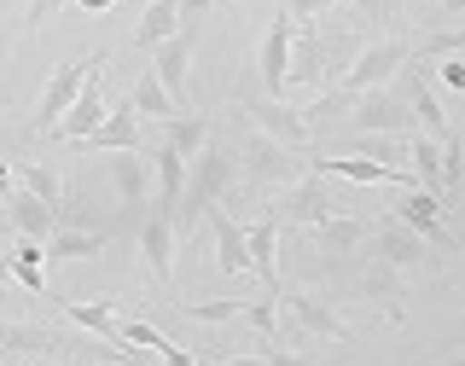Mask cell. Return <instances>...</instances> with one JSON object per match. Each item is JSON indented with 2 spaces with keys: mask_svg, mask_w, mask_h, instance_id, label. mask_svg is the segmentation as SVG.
<instances>
[{
  "mask_svg": "<svg viewBox=\"0 0 465 366\" xmlns=\"http://www.w3.org/2000/svg\"><path fill=\"white\" fill-rule=\"evenodd\" d=\"M105 64V53H87V58H70V64H58L47 87H41V105H35V134H53L58 123L70 116V105H76V94H82V82L94 76V70Z\"/></svg>",
  "mask_w": 465,
  "mask_h": 366,
  "instance_id": "7a4b0ae2",
  "label": "cell"
},
{
  "mask_svg": "<svg viewBox=\"0 0 465 366\" xmlns=\"http://www.w3.org/2000/svg\"><path fill=\"white\" fill-rule=\"evenodd\" d=\"M111 181H116V193H123V203H140L152 198V157H140V152H111Z\"/></svg>",
  "mask_w": 465,
  "mask_h": 366,
  "instance_id": "cb8c5ba5",
  "label": "cell"
},
{
  "mask_svg": "<svg viewBox=\"0 0 465 366\" xmlns=\"http://www.w3.org/2000/svg\"><path fill=\"white\" fill-rule=\"evenodd\" d=\"M41 262H47V244H35V239H18L6 251V268H12V280L18 285H29L35 297H53L47 291V280H41Z\"/></svg>",
  "mask_w": 465,
  "mask_h": 366,
  "instance_id": "f1b7e54d",
  "label": "cell"
},
{
  "mask_svg": "<svg viewBox=\"0 0 465 366\" xmlns=\"http://www.w3.org/2000/svg\"><path fill=\"white\" fill-rule=\"evenodd\" d=\"M105 116H111V99H105V87H99V70H94V76L82 82V94H76V105H70V116L53 128V140H76V145H82L99 123H105Z\"/></svg>",
  "mask_w": 465,
  "mask_h": 366,
  "instance_id": "9a60e30c",
  "label": "cell"
},
{
  "mask_svg": "<svg viewBox=\"0 0 465 366\" xmlns=\"http://www.w3.org/2000/svg\"><path fill=\"white\" fill-rule=\"evenodd\" d=\"M18 186H24V193H35L53 215H64V181H58V169L29 163V157H24V163H18Z\"/></svg>",
  "mask_w": 465,
  "mask_h": 366,
  "instance_id": "4dcf8cb0",
  "label": "cell"
},
{
  "mask_svg": "<svg viewBox=\"0 0 465 366\" xmlns=\"http://www.w3.org/2000/svg\"><path fill=\"white\" fill-rule=\"evenodd\" d=\"M58 6H64V0H29V29H35V24H47Z\"/></svg>",
  "mask_w": 465,
  "mask_h": 366,
  "instance_id": "60d3db41",
  "label": "cell"
},
{
  "mask_svg": "<svg viewBox=\"0 0 465 366\" xmlns=\"http://www.w3.org/2000/svg\"><path fill=\"white\" fill-rule=\"evenodd\" d=\"M448 53H465V29H448V35H430L419 58H448Z\"/></svg>",
  "mask_w": 465,
  "mask_h": 366,
  "instance_id": "74e56055",
  "label": "cell"
},
{
  "mask_svg": "<svg viewBox=\"0 0 465 366\" xmlns=\"http://www.w3.org/2000/svg\"><path fill=\"white\" fill-rule=\"evenodd\" d=\"M0 256H6V251H0Z\"/></svg>",
  "mask_w": 465,
  "mask_h": 366,
  "instance_id": "c3c4849f",
  "label": "cell"
},
{
  "mask_svg": "<svg viewBox=\"0 0 465 366\" xmlns=\"http://www.w3.org/2000/svg\"><path fill=\"white\" fill-rule=\"evenodd\" d=\"M232 174H239V152H222V145H203V152L186 163V198L181 210H174V232H186L198 222V215L215 210V198L232 186Z\"/></svg>",
  "mask_w": 465,
  "mask_h": 366,
  "instance_id": "6da1fadb",
  "label": "cell"
},
{
  "mask_svg": "<svg viewBox=\"0 0 465 366\" xmlns=\"http://www.w3.org/2000/svg\"><path fill=\"white\" fill-rule=\"evenodd\" d=\"M99 251H105V232H94V227H58L47 239V262H87Z\"/></svg>",
  "mask_w": 465,
  "mask_h": 366,
  "instance_id": "83f0119b",
  "label": "cell"
},
{
  "mask_svg": "<svg viewBox=\"0 0 465 366\" xmlns=\"http://www.w3.org/2000/svg\"><path fill=\"white\" fill-rule=\"evenodd\" d=\"M331 6H338V0H285V12H291L297 24H314L320 12H331Z\"/></svg>",
  "mask_w": 465,
  "mask_h": 366,
  "instance_id": "f35d334b",
  "label": "cell"
},
{
  "mask_svg": "<svg viewBox=\"0 0 465 366\" xmlns=\"http://www.w3.org/2000/svg\"><path fill=\"white\" fill-rule=\"evenodd\" d=\"M291 41H297V18L280 12L268 24V41H262V82H268V99H285L291 87Z\"/></svg>",
  "mask_w": 465,
  "mask_h": 366,
  "instance_id": "7c38bea8",
  "label": "cell"
},
{
  "mask_svg": "<svg viewBox=\"0 0 465 366\" xmlns=\"http://www.w3.org/2000/svg\"><path fill=\"white\" fill-rule=\"evenodd\" d=\"M6 222H12V232H18V239H35V244H47L53 232H58V215H53L35 193H24V186L6 198Z\"/></svg>",
  "mask_w": 465,
  "mask_h": 366,
  "instance_id": "44dd1931",
  "label": "cell"
},
{
  "mask_svg": "<svg viewBox=\"0 0 465 366\" xmlns=\"http://www.w3.org/2000/svg\"><path fill=\"white\" fill-rule=\"evenodd\" d=\"M349 116H355V134H390V140L419 134L413 111H407V99L396 94V87H372V94H361Z\"/></svg>",
  "mask_w": 465,
  "mask_h": 366,
  "instance_id": "3957f363",
  "label": "cell"
},
{
  "mask_svg": "<svg viewBox=\"0 0 465 366\" xmlns=\"http://www.w3.org/2000/svg\"><path fill=\"white\" fill-rule=\"evenodd\" d=\"M280 210H268L262 222L244 227V251H251V273H262V291L268 297H285V285H280V262H273V251H280Z\"/></svg>",
  "mask_w": 465,
  "mask_h": 366,
  "instance_id": "9c48e42d",
  "label": "cell"
},
{
  "mask_svg": "<svg viewBox=\"0 0 465 366\" xmlns=\"http://www.w3.org/2000/svg\"><path fill=\"white\" fill-rule=\"evenodd\" d=\"M12 193H18V169H12L6 157H0V203H6Z\"/></svg>",
  "mask_w": 465,
  "mask_h": 366,
  "instance_id": "7bdbcfd3",
  "label": "cell"
},
{
  "mask_svg": "<svg viewBox=\"0 0 465 366\" xmlns=\"http://www.w3.org/2000/svg\"><path fill=\"white\" fill-rule=\"evenodd\" d=\"M163 145H169V152H181L186 163H193L203 145H210V123H203V116H193V111L169 116V123H163Z\"/></svg>",
  "mask_w": 465,
  "mask_h": 366,
  "instance_id": "f546056e",
  "label": "cell"
},
{
  "mask_svg": "<svg viewBox=\"0 0 465 366\" xmlns=\"http://www.w3.org/2000/svg\"><path fill=\"white\" fill-rule=\"evenodd\" d=\"M413 64V53H407V41H372L367 53L349 64V76H343V94L349 99H361V94H372V87H390L396 82V70Z\"/></svg>",
  "mask_w": 465,
  "mask_h": 366,
  "instance_id": "5b68a950",
  "label": "cell"
},
{
  "mask_svg": "<svg viewBox=\"0 0 465 366\" xmlns=\"http://www.w3.org/2000/svg\"><path fill=\"white\" fill-rule=\"evenodd\" d=\"M210 227H215V262H222V273H251V251H244V227L232 222V215L215 203L210 210Z\"/></svg>",
  "mask_w": 465,
  "mask_h": 366,
  "instance_id": "484cf974",
  "label": "cell"
},
{
  "mask_svg": "<svg viewBox=\"0 0 465 366\" xmlns=\"http://www.w3.org/2000/svg\"><path fill=\"white\" fill-rule=\"evenodd\" d=\"M128 105H134L140 116H157V123H169V116H181V105L169 99V87L157 82V70H145V76L134 82V94H128Z\"/></svg>",
  "mask_w": 465,
  "mask_h": 366,
  "instance_id": "1f68e13d",
  "label": "cell"
},
{
  "mask_svg": "<svg viewBox=\"0 0 465 366\" xmlns=\"http://www.w3.org/2000/svg\"><path fill=\"white\" fill-rule=\"evenodd\" d=\"M320 76H326V47H320L314 35H297V41H291V82L314 87Z\"/></svg>",
  "mask_w": 465,
  "mask_h": 366,
  "instance_id": "d6a6232c",
  "label": "cell"
},
{
  "mask_svg": "<svg viewBox=\"0 0 465 366\" xmlns=\"http://www.w3.org/2000/svg\"><path fill=\"white\" fill-rule=\"evenodd\" d=\"M401 99H407V111H413V123H419V134H430V140H454V128H448V111H442V99H436V87H430V64H407L401 70Z\"/></svg>",
  "mask_w": 465,
  "mask_h": 366,
  "instance_id": "8992f818",
  "label": "cell"
},
{
  "mask_svg": "<svg viewBox=\"0 0 465 366\" xmlns=\"http://www.w3.org/2000/svg\"><path fill=\"white\" fill-rule=\"evenodd\" d=\"M210 6H215V0H181V18H186L181 29H193V24H198V18H203Z\"/></svg>",
  "mask_w": 465,
  "mask_h": 366,
  "instance_id": "b9f144b4",
  "label": "cell"
},
{
  "mask_svg": "<svg viewBox=\"0 0 465 366\" xmlns=\"http://www.w3.org/2000/svg\"><path fill=\"white\" fill-rule=\"evenodd\" d=\"M251 123H256V134H268V140H280L285 152H302L309 145V116L302 111H291L285 99H251Z\"/></svg>",
  "mask_w": 465,
  "mask_h": 366,
  "instance_id": "30bf717a",
  "label": "cell"
},
{
  "mask_svg": "<svg viewBox=\"0 0 465 366\" xmlns=\"http://www.w3.org/2000/svg\"><path fill=\"white\" fill-rule=\"evenodd\" d=\"M280 309L297 320V326L309 331V338H326V343H349V338H355V331H349V320L331 309L326 297H309V291H285Z\"/></svg>",
  "mask_w": 465,
  "mask_h": 366,
  "instance_id": "52a82bcc",
  "label": "cell"
},
{
  "mask_svg": "<svg viewBox=\"0 0 465 366\" xmlns=\"http://www.w3.org/2000/svg\"><path fill=\"white\" fill-rule=\"evenodd\" d=\"M390 215H401V222L413 227L425 244H436V251H454V232H448V222H442V198H430V193H419V186H413V193L396 198V210H390Z\"/></svg>",
  "mask_w": 465,
  "mask_h": 366,
  "instance_id": "4fadbf2b",
  "label": "cell"
},
{
  "mask_svg": "<svg viewBox=\"0 0 465 366\" xmlns=\"http://www.w3.org/2000/svg\"><path fill=\"white\" fill-rule=\"evenodd\" d=\"M193 47H198V29H181L174 41H163V47L152 53V70H157V82L169 87L174 105H186V70H193Z\"/></svg>",
  "mask_w": 465,
  "mask_h": 366,
  "instance_id": "2e32d148",
  "label": "cell"
},
{
  "mask_svg": "<svg viewBox=\"0 0 465 366\" xmlns=\"http://www.w3.org/2000/svg\"><path fill=\"white\" fill-rule=\"evenodd\" d=\"M361 239H367V222H355V215H331V222L314 227V244H320V251H355Z\"/></svg>",
  "mask_w": 465,
  "mask_h": 366,
  "instance_id": "836d02e7",
  "label": "cell"
},
{
  "mask_svg": "<svg viewBox=\"0 0 465 366\" xmlns=\"http://www.w3.org/2000/svg\"><path fill=\"white\" fill-rule=\"evenodd\" d=\"M152 174H157V210L174 215L181 198H186V157L169 152V145H157V152H152Z\"/></svg>",
  "mask_w": 465,
  "mask_h": 366,
  "instance_id": "d4e9b609",
  "label": "cell"
},
{
  "mask_svg": "<svg viewBox=\"0 0 465 366\" xmlns=\"http://www.w3.org/2000/svg\"><path fill=\"white\" fill-rule=\"evenodd\" d=\"M215 366H268V355H227V361H215Z\"/></svg>",
  "mask_w": 465,
  "mask_h": 366,
  "instance_id": "f6af8a7d",
  "label": "cell"
},
{
  "mask_svg": "<svg viewBox=\"0 0 465 366\" xmlns=\"http://www.w3.org/2000/svg\"><path fill=\"white\" fill-rule=\"evenodd\" d=\"M355 152L372 157V163H390V169H407V140H390V134H355Z\"/></svg>",
  "mask_w": 465,
  "mask_h": 366,
  "instance_id": "e575fe53",
  "label": "cell"
},
{
  "mask_svg": "<svg viewBox=\"0 0 465 366\" xmlns=\"http://www.w3.org/2000/svg\"><path fill=\"white\" fill-rule=\"evenodd\" d=\"M53 349H76V343L47 326H6L0 320V355H53Z\"/></svg>",
  "mask_w": 465,
  "mask_h": 366,
  "instance_id": "4316f807",
  "label": "cell"
},
{
  "mask_svg": "<svg viewBox=\"0 0 465 366\" xmlns=\"http://www.w3.org/2000/svg\"><path fill=\"white\" fill-rule=\"evenodd\" d=\"M181 35V0H152V6L140 12V29H134V47L140 53H157L163 41Z\"/></svg>",
  "mask_w": 465,
  "mask_h": 366,
  "instance_id": "603a6c76",
  "label": "cell"
},
{
  "mask_svg": "<svg viewBox=\"0 0 465 366\" xmlns=\"http://www.w3.org/2000/svg\"><path fill=\"white\" fill-rule=\"evenodd\" d=\"M82 12H111V0H76Z\"/></svg>",
  "mask_w": 465,
  "mask_h": 366,
  "instance_id": "bcb514c9",
  "label": "cell"
},
{
  "mask_svg": "<svg viewBox=\"0 0 465 366\" xmlns=\"http://www.w3.org/2000/svg\"><path fill=\"white\" fill-rule=\"evenodd\" d=\"M442 82H448V87H460V94H465V64H460V58H448V64H442Z\"/></svg>",
  "mask_w": 465,
  "mask_h": 366,
  "instance_id": "ee69618b",
  "label": "cell"
},
{
  "mask_svg": "<svg viewBox=\"0 0 465 366\" xmlns=\"http://www.w3.org/2000/svg\"><path fill=\"white\" fill-rule=\"evenodd\" d=\"M64 314L76 320L82 331H94L99 343L111 349V355H123V361H134V349L123 343V326H116V302H64Z\"/></svg>",
  "mask_w": 465,
  "mask_h": 366,
  "instance_id": "ffe728a7",
  "label": "cell"
},
{
  "mask_svg": "<svg viewBox=\"0 0 465 366\" xmlns=\"http://www.w3.org/2000/svg\"><path fill=\"white\" fill-rule=\"evenodd\" d=\"M361 291L384 309L390 320H407V285H401V268H390V262L367 256V268H361Z\"/></svg>",
  "mask_w": 465,
  "mask_h": 366,
  "instance_id": "ac0fdd59",
  "label": "cell"
},
{
  "mask_svg": "<svg viewBox=\"0 0 465 366\" xmlns=\"http://www.w3.org/2000/svg\"><path fill=\"white\" fill-rule=\"evenodd\" d=\"M442 181H448V198H454L460 181H465V152H460V140H442Z\"/></svg>",
  "mask_w": 465,
  "mask_h": 366,
  "instance_id": "8d00e7d4",
  "label": "cell"
},
{
  "mask_svg": "<svg viewBox=\"0 0 465 366\" xmlns=\"http://www.w3.org/2000/svg\"><path fill=\"white\" fill-rule=\"evenodd\" d=\"M273 210H280V222H297V227H309V232H314L320 222H331V198H326V186H320L314 169L302 174L297 186H285Z\"/></svg>",
  "mask_w": 465,
  "mask_h": 366,
  "instance_id": "5bb4252c",
  "label": "cell"
},
{
  "mask_svg": "<svg viewBox=\"0 0 465 366\" xmlns=\"http://www.w3.org/2000/svg\"><path fill=\"white\" fill-rule=\"evenodd\" d=\"M140 256H145V268L157 273V280H174V215H163V210H152L140 222Z\"/></svg>",
  "mask_w": 465,
  "mask_h": 366,
  "instance_id": "e0dca14e",
  "label": "cell"
},
{
  "mask_svg": "<svg viewBox=\"0 0 465 366\" xmlns=\"http://www.w3.org/2000/svg\"><path fill=\"white\" fill-rule=\"evenodd\" d=\"M244 309H251V302H239V297H215V302H181V314H186V320H210V326H222V320H244Z\"/></svg>",
  "mask_w": 465,
  "mask_h": 366,
  "instance_id": "d590c367",
  "label": "cell"
},
{
  "mask_svg": "<svg viewBox=\"0 0 465 366\" xmlns=\"http://www.w3.org/2000/svg\"><path fill=\"white\" fill-rule=\"evenodd\" d=\"M82 145H87V152H140V111L128 105V99H123V105H111V116Z\"/></svg>",
  "mask_w": 465,
  "mask_h": 366,
  "instance_id": "d6986e66",
  "label": "cell"
},
{
  "mask_svg": "<svg viewBox=\"0 0 465 366\" xmlns=\"http://www.w3.org/2000/svg\"><path fill=\"white\" fill-rule=\"evenodd\" d=\"M349 12H355V18H390V12L401 6V0H343Z\"/></svg>",
  "mask_w": 465,
  "mask_h": 366,
  "instance_id": "ab89813d",
  "label": "cell"
},
{
  "mask_svg": "<svg viewBox=\"0 0 465 366\" xmlns=\"http://www.w3.org/2000/svg\"><path fill=\"white\" fill-rule=\"evenodd\" d=\"M407 163H413V174H419V193H430V198H442V203H448L442 140H430V134H407Z\"/></svg>",
  "mask_w": 465,
  "mask_h": 366,
  "instance_id": "7402d4cb",
  "label": "cell"
},
{
  "mask_svg": "<svg viewBox=\"0 0 465 366\" xmlns=\"http://www.w3.org/2000/svg\"><path fill=\"white\" fill-rule=\"evenodd\" d=\"M314 174H338V181H355V186H401V193L419 186L413 169H390V163H372V157H320Z\"/></svg>",
  "mask_w": 465,
  "mask_h": 366,
  "instance_id": "8fae6325",
  "label": "cell"
},
{
  "mask_svg": "<svg viewBox=\"0 0 465 366\" xmlns=\"http://www.w3.org/2000/svg\"><path fill=\"white\" fill-rule=\"evenodd\" d=\"M460 366H465V355H460Z\"/></svg>",
  "mask_w": 465,
  "mask_h": 366,
  "instance_id": "7dc6e473",
  "label": "cell"
},
{
  "mask_svg": "<svg viewBox=\"0 0 465 366\" xmlns=\"http://www.w3.org/2000/svg\"><path fill=\"white\" fill-rule=\"evenodd\" d=\"M372 256L390 262V268H425V262H430V244L419 239L401 215H384V222L372 227Z\"/></svg>",
  "mask_w": 465,
  "mask_h": 366,
  "instance_id": "ba28073f",
  "label": "cell"
},
{
  "mask_svg": "<svg viewBox=\"0 0 465 366\" xmlns=\"http://www.w3.org/2000/svg\"><path fill=\"white\" fill-rule=\"evenodd\" d=\"M239 174H251L256 186H297L302 181V163H297V152H285L280 140L251 134V140L239 145Z\"/></svg>",
  "mask_w": 465,
  "mask_h": 366,
  "instance_id": "277c9868",
  "label": "cell"
}]
</instances>
